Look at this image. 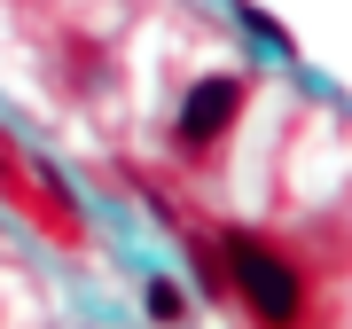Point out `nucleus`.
<instances>
[{"label": "nucleus", "instance_id": "20e7f679", "mask_svg": "<svg viewBox=\"0 0 352 329\" xmlns=\"http://www.w3.org/2000/svg\"><path fill=\"white\" fill-rule=\"evenodd\" d=\"M243 16V24H251L258 39H266V47H289V39H282V24H274V16H266V8H235Z\"/></svg>", "mask_w": 352, "mask_h": 329}, {"label": "nucleus", "instance_id": "7ed1b4c3", "mask_svg": "<svg viewBox=\"0 0 352 329\" xmlns=\"http://www.w3.org/2000/svg\"><path fill=\"white\" fill-rule=\"evenodd\" d=\"M149 321H164V329H173V321H188V298H180L173 282H149Z\"/></svg>", "mask_w": 352, "mask_h": 329}, {"label": "nucleus", "instance_id": "f03ea898", "mask_svg": "<svg viewBox=\"0 0 352 329\" xmlns=\"http://www.w3.org/2000/svg\"><path fill=\"white\" fill-rule=\"evenodd\" d=\"M235 110H243V78H196L188 102H180V149H204V141H219L227 126H235Z\"/></svg>", "mask_w": 352, "mask_h": 329}, {"label": "nucleus", "instance_id": "f257e3e1", "mask_svg": "<svg viewBox=\"0 0 352 329\" xmlns=\"http://www.w3.org/2000/svg\"><path fill=\"white\" fill-rule=\"evenodd\" d=\"M227 266H235V290H243V306H251V314H266V321H298L305 282L289 275V266L266 251L258 235H227Z\"/></svg>", "mask_w": 352, "mask_h": 329}]
</instances>
